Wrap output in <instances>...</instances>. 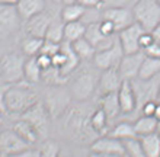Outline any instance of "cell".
I'll return each mask as SVG.
<instances>
[{
	"label": "cell",
	"mask_w": 160,
	"mask_h": 157,
	"mask_svg": "<svg viewBox=\"0 0 160 157\" xmlns=\"http://www.w3.org/2000/svg\"><path fill=\"white\" fill-rule=\"evenodd\" d=\"M90 114L92 112L86 106H68V109L63 114V131L66 137L79 144H92V141L99 135L90 125Z\"/></svg>",
	"instance_id": "cell-1"
},
{
	"label": "cell",
	"mask_w": 160,
	"mask_h": 157,
	"mask_svg": "<svg viewBox=\"0 0 160 157\" xmlns=\"http://www.w3.org/2000/svg\"><path fill=\"white\" fill-rule=\"evenodd\" d=\"M6 110L8 114H23L31 106L38 102V96L34 90L29 89L28 81H22L16 85H9L6 90Z\"/></svg>",
	"instance_id": "cell-2"
},
{
	"label": "cell",
	"mask_w": 160,
	"mask_h": 157,
	"mask_svg": "<svg viewBox=\"0 0 160 157\" xmlns=\"http://www.w3.org/2000/svg\"><path fill=\"white\" fill-rule=\"evenodd\" d=\"M99 68L96 67H88L83 66L82 70L76 73V76L73 77L72 85H70V93L72 98L77 102H86L92 98L95 93L98 85H99V76L101 73L98 71Z\"/></svg>",
	"instance_id": "cell-3"
},
{
	"label": "cell",
	"mask_w": 160,
	"mask_h": 157,
	"mask_svg": "<svg viewBox=\"0 0 160 157\" xmlns=\"http://www.w3.org/2000/svg\"><path fill=\"white\" fill-rule=\"evenodd\" d=\"M134 21L143 26L144 31L152 32L160 22V4L156 0H137L131 7Z\"/></svg>",
	"instance_id": "cell-4"
},
{
	"label": "cell",
	"mask_w": 160,
	"mask_h": 157,
	"mask_svg": "<svg viewBox=\"0 0 160 157\" xmlns=\"http://www.w3.org/2000/svg\"><path fill=\"white\" fill-rule=\"evenodd\" d=\"M23 66L25 60L16 52L4 54L0 60V83L16 85L25 81L23 77Z\"/></svg>",
	"instance_id": "cell-5"
},
{
	"label": "cell",
	"mask_w": 160,
	"mask_h": 157,
	"mask_svg": "<svg viewBox=\"0 0 160 157\" xmlns=\"http://www.w3.org/2000/svg\"><path fill=\"white\" fill-rule=\"evenodd\" d=\"M132 87H134V93L137 98V110H135V118L140 116V109L146 102L150 101H157L159 99L160 92V74L148 80H141V79H134L131 80Z\"/></svg>",
	"instance_id": "cell-6"
},
{
	"label": "cell",
	"mask_w": 160,
	"mask_h": 157,
	"mask_svg": "<svg viewBox=\"0 0 160 157\" xmlns=\"http://www.w3.org/2000/svg\"><path fill=\"white\" fill-rule=\"evenodd\" d=\"M50 112L47 110L45 105L42 102H37L34 106H31L28 110L22 114V119H25L37 130L39 138H45L50 128Z\"/></svg>",
	"instance_id": "cell-7"
},
{
	"label": "cell",
	"mask_w": 160,
	"mask_h": 157,
	"mask_svg": "<svg viewBox=\"0 0 160 157\" xmlns=\"http://www.w3.org/2000/svg\"><path fill=\"white\" fill-rule=\"evenodd\" d=\"M146 31L143 29V26L138 25L137 22L131 23L130 26H127L125 29H122L118 32V41L121 45L124 54H134V52L141 51L138 45L140 37L144 34Z\"/></svg>",
	"instance_id": "cell-8"
},
{
	"label": "cell",
	"mask_w": 160,
	"mask_h": 157,
	"mask_svg": "<svg viewBox=\"0 0 160 157\" xmlns=\"http://www.w3.org/2000/svg\"><path fill=\"white\" fill-rule=\"evenodd\" d=\"M122 57H124V51H122L121 45H119L118 37H117V41L111 48L103 50V51H96L95 57H93V66L99 68L101 71L102 70H108V68L118 67Z\"/></svg>",
	"instance_id": "cell-9"
},
{
	"label": "cell",
	"mask_w": 160,
	"mask_h": 157,
	"mask_svg": "<svg viewBox=\"0 0 160 157\" xmlns=\"http://www.w3.org/2000/svg\"><path fill=\"white\" fill-rule=\"evenodd\" d=\"M29 147H32V145L28 144L23 138H21L13 130L0 131V154L3 157L21 153V151L29 149Z\"/></svg>",
	"instance_id": "cell-10"
},
{
	"label": "cell",
	"mask_w": 160,
	"mask_h": 157,
	"mask_svg": "<svg viewBox=\"0 0 160 157\" xmlns=\"http://www.w3.org/2000/svg\"><path fill=\"white\" fill-rule=\"evenodd\" d=\"M101 17L112 22L117 32L125 29L127 26H130L131 23L135 22L132 10L128 7H103Z\"/></svg>",
	"instance_id": "cell-11"
},
{
	"label": "cell",
	"mask_w": 160,
	"mask_h": 157,
	"mask_svg": "<svg viewBox=\"0 0 160 157\" xmlns=\"http://www.w3.org/2000/svg\"><path fill=\"white\" fill-rule=\"evenodd\" d=\"M90 151H98V153L115 154L119 157H125V147L121 140H117L114 137L103 134V135L96 137L90 144Z\"/></svg>",
	"instance_id": "cell-12"
},
{
	"label": "cell",
	"mask_w": 160,
	"mask_h": 157,
	"mask_svg": "<svg viewBox=\"0 0 160 157\" xmlns=\"http://www.w3.org/2000/svg\"><path fill=\"white\" fill-rule=\"evenodd\" d=\"M144 52L138 51L134 54H124L118 64V71L121 74L122 80H134L138 76V70L144 60Z\"/></svg>",
	"instance_id": "cell-13"
},
{
	"label": "cell",
	"mask_w": 160,
	"mask_h": 157,
	"mask_svg": "<svg viewBox=\"0 0 160 157\" xmlns=\"http://www.w3.org/2000/svg\"><path fill=\"white\" fill-rule=\"evenodd\" d=\"M21 16L16 10V6H3L0 4V37H8L19 29Z\"/></svg>",
	"instance_id": "cell-14"
},
{
	"label": "cell",
	"mask_w": 160,
	"mask_h": 157,
	"mask_svg": "<svg viewBox=\"0 0 160 157\" xmlns=\"http://www.w3.org/2000/svg\"><path fill=\"white\" fill-rule=\"evenodd\" d=\"M118 102L121 108V115H128L135 118V110H137V98L134 93V87L131 80H124L121 87L118 90ZM134 121V119H132Z\"/></svg>",
	"instance_id": "cell-15"
},
{
	"label": "cell",
	"mask_w": 160,
	"mask_h": 157,
	"mask_svg": "<svg viewBox=\"0 0 160 157\" xmlns=\"http://www.w3.org/2000/svg\"><path fill=\"white\" fill-rule=\"evenodd\" d=\"M99 21H101V19H99ZM99 21L86 25L84 38L92 44L93 48H95L96 51H103V50H108V48H111L114 45V42L117 41V35H114V37H106V35L102 34L101 29H99Z\"/></svg>",
	"instance_id": "cell-16"
},
{
	"label": "cell",
	"mask_w": 160,
	"mask_h": 157,
	"mask_svg": "<svg viewBox=\"0 0 160 157\" xmlns=\"http://www.w3.org/2000/svg\"><path fill=\"white\" fill-rule=\"evenodd\" d=\"M25 31L28 37H35V38H45L47 29L50 23L52 22V17H51L50 13L47 12H41L35 16L29 17L28 21H25Z\"/></svg>",
	"instance_id": "cell-17"
},
{
	"label": "cell",
	"mask_w": 160,
	"mask_h": 157,
	"mask_svg": "<svg viewBox=\"0 0 160 157\" xmlns=\"http://www.w3.org/2000/svg\"><path fill=\"white\" fill-rule=\"evenodd\" d=\"M122 77L118 71V67L108 68V70H102L101 76H99V90L102 95L105 93H112V92H118L119 87L122 85Z\"/></svg>",
	"instance_id": "cell-18"
},
{
	"label": "cell",
	"mask_w": 160,
	"mask_h": 157,
	"mask_svg": "<svg viewBox=\"0 0 160 157\" xmlns=\"http://www.w3.org/2000/svg\"><path fill=\"white\" fill-rule=\"evenodd\" d=\"M68 103H70V96H66L64 92H58L57 86H54V92H52V95L48 96L44 105H45L47 110L50 112V115L60 116L68 109V106H70Z\"/></svg>",
	"instance_id": "cell-19"
},
{
	"label": "cell",
	"mask_w": 160,
	"mask_h": 157,
	"mask_svg": "<svg viewBox=\"0 0 160 157\" xmlns=\"http://www.w3.org/2000/svg\"><path fill=\"white\" fill-rule=\"evenodd\" d=\"M99 108L106 114L109 124H112L115 119L121 116V108L118 102V92H112V93L102 95L101 101H99Z\"/></svg>",
	"instance_id": "cell-20"
},
{
	"label": "cell",
	"mask_w": 160,
	"mask_h": 157,
	"mask_svg": "<svg viewBox=\"0 0 160 157\" xmlns=\"http://www.w3.org/2000/svg\"><path fill=\"white\" fill-rule=\"evenodd\" d=\"M45 0H19L16 4V10L22 21H28L29 17L35 16L41 12H45Z\"/></svg>",
	"instance_id": "cell-21"
},
{
	"label": "cell",
	"mask_w": 160,
	"mask_h": 157,
	"mask_svg": "<svg viewBox=\"0 0 160 157\" xmlns=\"http://www.w3.org/2000/svg\"><path fill=\"white\" fill-rule=\"evenodd\" d=\"M108 135L114 137V138L121 140V141L138 137L137 132H135L134 122H132V121H119V122H117L115 125L111 127V130L108 131Z\"/></svg>",
	"instance_id": "cell-22"
},
{
	"label": "cell",
	"mask_w": 160,
	"mask_h": 157,
	"mask_svg": "<svg viewBox=\"0 0 160 157\" xmlns=\"http://www.w3.org/2000/svg\"><path fill=\"white\" fill-rule=\"evenodd\" d=\"M12 130L31 145H34L38 140H41L39 135H38V132H37V130H35L28 121H25V119H22V118L13 124Z\"/></svg>",
	"instance_id": "cell-23"
},
{
	"label": "cell",
	"mask_w": 160,
	"mask_h": 157,
	"mask_svg": "<svg viewBox=\"0 0 160 157\" xmlns=\"http://www.w3.org/2000/svg\"><path fill=\"white\" fill-rule=\"evenodd\" d=\"M88 9L83 7L80 3L74 2V3H68V4H63V9H61V21L64 23H68V22H77L82 21Z\"/></svg>",
	"instance_id": "cell-24"
},
{
	"label": "cell",
	"mask_w": 160,
	"mask_h": 157,
	"mask_svg": "<svg viewBox=\"0 0 160 157\" xmlns=\"http://www.w3.org/2000/svg\"><path fill=\"white\" fill-rule=\"evenodd\" d=\"M160 74V58H150V57H144L141 67L138 70V76L137 79L141 80H148Z\"/></svg>",
	"instance_id": "cell-25"
},
{
	"label": "cell",
	"mask_w": 160,
	"mask_h": 157,
	"mask_svg": "<svg viewBox=\"0 0 160 157\" xmlns=\"http://www.w3.org/2000/svg\"><path fill=\"white\" fill-rule=\"evenodd\" d=\"M134 122L135 132L138 137H144L148 134H154L157 130V119L154 116H146V115H140L137 119L132 121Z\"/></svg>",
	"instance_id": "cell-26"
},
{
	"label": "cell",
	"mask_w": 160,
	"mask_h": 157,
	"mask_svg": "<svg viewBox=\"0 0 160 157\" xmlns=\"http://www.w3.org/2000/svg\"><path fill=\"white\" fill-rule=\"evenodd\" d=\"M23 77H25V81H28L29 85H34V83H38L42 80V68L37 63L35 57H29L28 60H25Z\"/></svg>",
	"instance_id": "cell-27"
},
{
	"label": "cell",
	"mask_w": 160,
	"mask_h": 157,
	"mask_svg": "<svg viewBox=\"0 0 160 157\" xmlns=\"http://www.w3.org/2000/svg\"><path fill=\"white\" fill-rule=\"evenodd\" d=\"M90 125H92L93 131L96 132L98 135H103V134H106V132H108L106 131V128L111 127L109 119H108L106 114L99 108V106L95 108V109L92 110V114H90Z\"/></svg>",
	"instance_id": "cell-28"
},
{
	"label": "cell",
	"mask_w": 160,
	"mask_h": 157,
	"mask_svg": "<svg viewBox=\"0 0 160 157\" xmlns=\"http://www.w3.org/2000/svg\"><path fill=\"white\" fill-rule=\"evenodd\" d=\"M143 144L144 157H160V135L157 132L140 137Z\"/></svg>",
	"instance_id": "cell-29"
},
{
	"label": "cell",
	"mask_w": 160,
	"mask_h": 157,
	"mask_svg": "<svg viewBox=\"0 0 160 157\" xmlns=\"http://www.w3.org/2000/svg\"><path fill=\"white\" fill-rule=\"evenodd\" d=\"M72 47L80 61H90V60H93L95 54H96V50L93 48V45L84 37L74 41V42H72Z\"/></svg>",
	"instance_id": "cell-30"
},
{
	"label": "cell",
	"mask_w": 160,
	"mask_h": 157,
	"mask_svg": "<svg viewBox=\"0 0 160 157\" xmlns=\"http://www.w3.org/2000/svg\"><path fill=\"white\" fill-rule=\"evenodd\" d=\"M84 32H86V23L83 21L64 23V41L67 42H74L77 39L83 38Z\"/></svg>",
	"instance_id": "cell-31"
},
{
	"label": "cell",
	"mask_w": 160,
	"mask_h": 157,
	"mask_svg": "<svg viewBox=\"0 0 160 157\" xmlns=\"http://www.w3.org/2000/svg\"><path fill=\"white\" fill-rule=\"evenodd\" d=\"M42 80L47 81L51 86H63L68 81V77L64 76L57 67L51 66L50 68H47L42 71Z\"/></svg>",
	"instance_id": "cell-32"
},
{
	"label": "cell",
	"mask_w": 160,
	"mask_h": 157,
	"mask_svg": "<svg viewBox=\"0 0 160 157\" xmlns=\"http://www.w3.org/2000/svg\"><path fill=\"white\" fill-rule=\"evenodd\" d=\"M42 44H44V39L35 38V37H26L21 42L22 52L28 55V57H37L39 54V51H41Z\"/></svg>",
	"instance_id": "cell-33"
},
{
	"label": "cell",
	"mask_w": 160,
	"mask_h": 157,
	"mask_svg": "<svg viewBox=\"0 0 160 157\" xmlns=\"http://www.w3.org/2000/svg\"><path fill=\"white\" fill-rule=\"evenodd\" d=\"M47 41L51 42H57L61 44L64 41V22L63 21H52L47 29L45 38Z\"/></svg>",
	"instance_id": "cell-34"
},
{
	"label": "cell",
	"mask_w": 160,
	"mask_h": 157,
	"mask_svg": "<svg viewBox=\"0 0 160 157\" xmlns=\"http://www.w3.org/2000/svg\"><path fill=\"white\" fill-rule=\"evenodd\" d=\"M122 143L125 147V157H144L143 144H141L140 137L130 138V140H125Z\"/></svg>",
	"instance_id": "cell-35"
},
{
	"label": "cell",
	"mask_w": 160,
	"mask_h": 157,
	"mask_svg": "<svg viewBox=\"0 0 160 157\" xmlns=\"http://www.w3.org/2000/svg\"><path fill=\"white\" fill-rule=\"evenodd\" d=\"M41 157H61V149L60 144L54 140H44L39 147Z\"/></svg>",
	"instance_id": "cell-36"
},
{
	"label": "cell",
	"mask_w": 160,
	"mask_h": 157,
	"mask_svg": "<svg viewBox=\"0 0 160 157\" xmlns=\"http://www.w3.org/2000/svg\"><path fill=\"white\" fill-rule=\"evenodd\" d=\"M137 0H102V7H132Z\"/></svg>",
	"instance_id": "cell-37"
},
{
	"label": "cell",
	"mask_w": 160,
	"mask_h": 157,
	"mask_svg": "<svg viewBox=\"0 0 160 157\" xmlns=\"http://www.w3.org/2000/svg\"><path fill=\"white\" fill-rule=\"evenodd\" d=\"M60 48H61V44L51 42V41L44 39V44H42L39 54H45V55H48V57H52L54 54H57V52L60 51Z\"/></svg>",
	"instance_id": "cell-38"
},
{
	"label": "cell",
	"mask_w": 160,
	"mask_h": 157,
	"mask_svg": "<svg viewBox=\"0 0 160 157\" xmlns=\"http://www.w3.org/2000/svg\"><path fill=\"white\" fill-rule=\"evenodd\" d=\"M99 29H101V32L103 35H106V37H114V35L117 34L114 23L109 21H106V19H103V17H101V21H99Z\"/></svg>",
	"instance_id": "cell-39"
},
{
	"label": "cell",
	"mask_w": 160,
	"mask_h": 157,
	"mask_svg": "<svg viewBox=\"0 0 160 157\" xmlns=\"http://www.w3.org/2000/svg\"><path fill=\"white\" fill-rule=\"evenodd\" d=\"M156 41V38H154V35L152 34V32H144L141 37H140V41H138V45H140V50L143 51V50H146L147 47H150L153 42Z\"/></svg>",
	"instance_id": "cell-40"
},
{
	"label": "cell",
	"mask_w": 160,
	"mask_h": 157,
	"mask_svg": "<svg viewBox=\"0 0 160 157\" xmlns=\"http://www.w3.org/2000/svg\"><path fill=\"white\" fill-rule=\"evenodd\" d=\"M143 52L146 57H150V58H160V42L154 41L150 47L143 50Z\"/></svg>",
	"instance_id": "cell-41"
},
{
	"label": "cell",
	"mask_w": 160,
	"mask_h": 157,
	"mask_svg": "<svg viewBox=\"0 0 160 157\" xmlns=\"http://www.w3.org/2000/svg\"><path fill=\"white\" fill-rule=\"evenodd\" d=\"M156 103H157V101H150V102H146L143 106H141V109H140V115H146V116H154Z\"/></svg>",
	"instance_id": "cell-42"
},
{
	"label": "cell",
	"mask_w": 160,
	"mask_h": 157,
	"mask_svg": "<svg viewBox=\"0 0 160 157\" xmlns=\"http://www.w3.org/2000/svg\"><path fill=\"white\" fill-rule=\"evenodd\" d=\"M35 58H37V63L39 64V67L42 68V71L47 70V68H50L51 66H52L51 57H48V55H45V54H38Z\"/></svg>",
	"instance_id": "cell-43"
},
{
	"label": "cell",
	"mask_w": 160,
	"mask_h": 157,
	"mask_svg": "<svg viewBox=\"0 0 160 157\" xmlns=\"http://www.w3.org/2000/svg\"><path fill=\"white\" fill-rule=\"evenodd\" d=\"M8 87H9V85H6V83H0V112H2V114H8V110H6V102H4Z\"/></svg>",
	"instance_id": "cell-44"
},
{
	"label": "cell",
	"mask_w": 160,
	"mask_h": 157,
	"mask_svg": "<svg viewBox=\"0 0 160 157\" xmlns=\"http://www.w3.org/2000/svg\"><path fill=\"white\" fill-rule=\"evenodd\" d=\"M9 157H41V153H39V149H32V147H29V149L23 150L21 153H16V154L9 156Z\"/></svg>",
	"instance_id": "cell-45"
},
{
	"label": "cell",
	"mask_w": 160,
	"mask_h": 157,
	"mask_svg": "<svg viewBox=\"0 0 160 157\" xmlns=\"http://www.w3.org/2000/svg\"><path fill=\"white\" fill-rule=\"evenodd\" d=\"M86 9H99L102 7V0H76Z\"/></svg>",
	"instance_id": "cell-46"
},
{
	"label": "cell",
	"mask_w": 160,
	"mask_h": 157,
	"mask_svg": "<svg viewBox=\"0 0 160 157\" xmlns=\"http://www.w3.org/2000/svg\"><path fill=\"white\" fill-rule=\"evenodd\" d=\"M88 157H119L115 154H106V153H98V151H90L88 154Z\"/></svg>",
	"instance_id": "cell-47"
},
{
	"label": "cell",
	"mask_w": 160,
	"mask_h": 157,
	"mask_svg": "<svg viewBox=\"0 0 160 157\" xmlns=\"http://www.w3.org/2000/svg\"><path fill=\"white\" fill-rule=\"evenodd\" d=\"M19 0H0V4L3 6H16Z\"/></svg>",
	"instance_id": "cell-48"
},
{
	"label": "cell",
	"mask_w": 160,
	"mask_h": 157,
	"mask_svg": "<svg viewBox=\"0 0 160 157\" xmlns=\"http://www.w3.org/2000/svg\"><path fill=\"white\" fill-rule=\"evenodd\" d=\"M152 34L154 35V38H156V41H159L160 42V22H159V25L154 28V29L152 31Z\"/></svg>",
	"instance_id": "cell-49"
},
{
	"label": "cell",
	"mask_w": 160,
	"mask_h": 157,
	"mask_svg": "<svg viewBox=\"0 0 160 157\" xmlns=\"http://www.w3.org/2000/svg\"><path fill=\"white\" fill-rule=\"evenodd\" d=\"M154 118L160 119V101H157V103H156V109H154Z\"/></svg>",
	"instance_id": "cell-50"
},
{
	"label": "cell",
	"mask_w": 160,
	"mask_h": 157,
	"mask_svg": "<svg viewBox=\"0 0 160 157\" xmlns=\"http://www.w3.org/2000/svg\"><path fill=\"white\" fill-rule=\"evenodd\" d=\"M76 0H61V3L63 4H68V3H74Z\"/></svg>",
	"instance_id": "cell-51"
},
{
	"label": "cell",
	"mask_w": 160,
	"mask_h": 157,
	"mask_svg": "<svg viewBox=\"0 0 160 157\" xmlns=\"http://www.w3.org/2000/svg\"><path fill=\"white\" fill-rule=\"evenodd\" d=\"M156 132L160 135V119H157V130H156Z\"/></svg>",
	"instance_id": "cell-52"
},
{
	"label": "cell",
	"mask_w": 160,
	"mask_h": 157,
	"mask_svg": "<svg viewBox=\"0 0 160 157\" xmlns=\"http://www.w3.org/2000/svg\"><path fill=\"white\" fill-rule=\"evenodd\" d=\"M3 116H4V114L0 112V128H2V125H3Z\"/></svg>",
	"instance_id": "cell-53"
},
{
	"label": "cell",
	"mask_w": 160,
	"mask_h": 157,
	"mask_svg": "<svg viewBox=\"0 0 160 157\" xmlns=\"http://www.w3.org/2000/svg\"><path fill=\"white\" fill-rule=\"evenodd\" d=\"M45 2H50V3H61V0H45Z\"/></svg>",
	"instance_id": "cell-54"
},
{
	"label": "cell",
	"mask_w": 160,
	"mask_h": 157,
	"mask_svg": "<svg viewBox=\"0 0 160 157\" xmlns=\"http://www.w3.org/2000/svg\"><path fill=\"white\" fill-rule=\"evenodd\" d=\"M157 101H160V92H159V99H157Z\"/></svg>",
	"instance_id": "cell-55"
},
{
	"label": "cell",
	"mask_w": 160,
	"mask_h": 157,
	"mask_svg": "<svg viewBox=\"0 0 160 157\" xmlns=\"http://www.w3.org/2000/svg\"><path fill=\"white\" fill-rule=\"evenodd\" d=\"M156 2H157V3H159V4H160V0H156Z\"/></svg>",
	"instance_id": "cell-56"
},
{
	"label": "cell",
	"mask_w": 160,
	"mask_h": 157,
	"mask_svg": "<svg viewBox=\"0 0 160 157\" xmlns=\"http://www.w3.org/2000/svg\"><path fill=\"white\" fill-rule=\"evenodd\" d=\"M70 157H76V156H70ZM86 157H88V156H86Z\"/></svg>",
	"instance_id": "cell-57"
},
{
	"label": "cell",
	"mask_w": 160,
	"mask_h": 157,
	"mask_svg": "<svg viewBox=\"0 0 160 157\" xmlns=\"http://www.w3.org/2000/svg\"><path fill=\"white\" fill-rule=\"evenodd\" d=\"M0 157H3V156H0Z\"/></svg>",
	"instance_id": "cell-58"
}]
</instances>
